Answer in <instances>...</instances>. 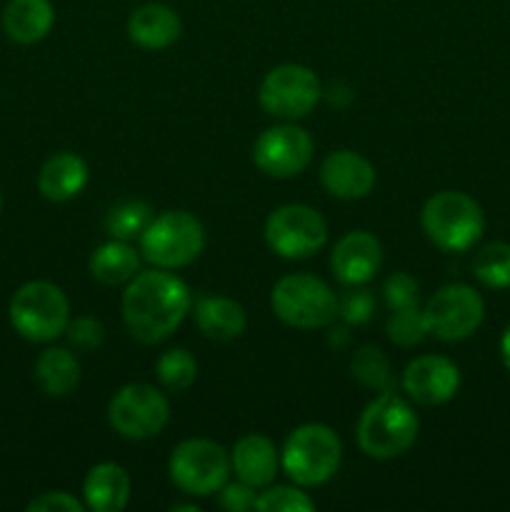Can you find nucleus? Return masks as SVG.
Returning a JSON list of instances; mask_svg holds the SVG:
<instances>
[{
	"label": "nucleus",
	"mask_w": 510,
	"mask_h": 512,
	"mask_svg": "<svg viewBox=\"0 0 510 512\" xmlns=\"http://www.w3.org/2000/svg\"><path fill=\"white\" fill-rule=\"evenodd\" d=\"M140 253L153 268L178 270L198 260L205 248V228L188 210H165L153 215L138 238Z\"/></svg>",
	"instance_id": "0eeeda50"
},
{
	"label": "nucleus",
	"mask_w": 510,
	"mask_h": 512,
	"mask_svg": "<svg viewBox=\"0 0 510 512\" xmlns=\"http://www.w3.org/2000/svg\"><path fill=\"white\" fill-rule=\"evenodd\" d=\"M403 390L425 408L443 405L460 390V368L445 355H420L403 370Z\"/></svg>",
	"instance_id": "4468645a"
},
{
	"label": "nucleus",
	"mask_w": 510,
	"mask_h": 512,
	"mask_svg": "<svg viewBox=\"0 0 510 512\" xmlns=\"http://www.w3.org/2000/svg\"><path fill=\"white\" fill-rule=\"evenodd\" d=\"M255 510L260 512H310L315 503L300 485H268L255 500Z\"/></svg>",
	"instance_id": "c756f323"
},
{
	"label": "nucleus",
	"mask_w": 510,
	"mask_h": 512,
	"mask_svg": "<svg viewBox=\"0 0 510 512\" xmlns=\"http://www.w3.org/2000/svg\"><path fill=\"white\" fill-rule=\"evenodd\" d=\"M270 308L290 328L320 330L338 318V295L315 275L290 273L273 285Z\"/></svg>",
	"instance_id": "39448f33"
},
{
	"label": "nucleus",
	"mask_w": 510,
	"mask_h": 512,
	"mask_svg": "<svg viewBox=\"0 0 510 512\" xmlns=\"http://www.w3.org/2000/svg\"><path fill=\"white\" fill-rule=\"evenodd\" d=\"M230 470L250 488L263 490L273 485L280 470V450L263 433H248L230 450Z\"/></svg>",
	"instance_id": "f3484780"
},
{
	"label": "nucleus",
	"mask_w": 510,
	"mask_h": 512,
	"mask_svg": "<svg viewBox=\"0 0 510 512\" xmlns=\"http://www.w3.org/2000/svg\"><path fill=\"white\" fill-rule=\"evenodd\" d=\"M313 138L300 125L283 120L265 128L253 145V163L268 178L288 180L303 173L313 160Z\"/></svg>",
	"instance_id": "ddd939ff"
},
{
	"label": "nucleus",
	"mask_w": 510,
	"mask_h": 512,
	"mask_svg": "<svg viewBox=\"0 0 510 512\" xmlns=\"http://www.w3.org/2000/svg\"><path fill=\"white\" fill-rule=\"evenodd\" d=\"M230 453L208 438L183 440L173 448L168 460L170 483L185 495L208 498L228 483Z\"/></svg>",
	"instance_id": "6e6552de"
},
{
	"label": "nucleus",
	"mask_w": 510,
	"mask_h": 512,
	"mask_svg": "<svg viewBox=\"0 0 510 512\" xmlns=\"http://www.w3.org/2000/svg\"><path fill=\"white\" fill-rule=\"evenodd\" d=\"M173 512H178V510H188V512H200L198 510V505H173V508H170Z\"/></svg>",
	"instance_id": "e433bc0d"
},
{
	"label": "nucleus",
	"mask_w": 510,
	"mask_h": 512,
	"mask_svg": "<svg viewBox=\"0 0 510 512\" xmlns=\"http://www.w3.org/2000/svg\"><path fill=\"white\" fill-rule=\"evenodd\" d=\"M85 503H80L75 495L65 490H50V493L38 495L28 503V512H83Z\"/></svg>",
	"instance_id": "f704fd0d"
},
{
	"label": "nucleus",
	"mask_w": 510,
	"mask_h": 512,
	"mask_svg": "<svg viewBox=\"0 0 510 512\" xmlns=\"http://www.w3.org/2000/svg\"><path fill=\"white\" fill-rule=\"evenodd\" d=\"M153 220V210L143 200H125V203L113 205L105 215V230L110 238L118 240H138L143 230Z\"/></svg>",
	"instance_id": "393cba45"
},
{
	"label": "nucleus",
	"mask_w": 510,
	"mask_h": 512,
	"mask_svg": "<svg viewBox=\"0 0 510 512\" xmlns=\"http://www.w3.org/2000/svg\"><path fill=\"white\" fill-rule=\"evenodd\" d=\"M500 358H503V365L510 373V325L503 330V338H500Z\"/></svg>",
	"instance_id": "c9c22d12"
},
{
	"label": "nucleus",
	"mask_w": 510,
	"mask_h": 512,
	"mask_svg": "<svg viewBox=\"0 0 510 512\" xmlns=\"http://www.w3.org/2000/svg\"><path fill=\"white\" fill-rule=\"evenodd\" d=\"M428 335L443 343H458L470 338L485 318V303L470 285L450 283L435 290L423 308Z\"/></svg>",
	"instance_id": "f8f14e48"
},
{
	"label": "nucleus",
	"mask_w": 510,
	"mask_h": 512,
	"mask_svg": "<svg viewBox=\"0 0 510 512\" xmlns=\"http://www.w3.org/2000/svg\"><path fill=\"white\" fill-rule=\"evenodd\" d=\"M390 343L398 348H415L428 338V328H425L423 310L420 308H405V310H390L388 325H385Z\"/></svg>",
	"instance_id": "c85d7f7f"
},
{
	"label": "nucleus",
	"mask_w": 510,
	"mask_h": 512,
	"mask_svg": "<svg viewBox=\"0 0 510 512\" xmlns=\"http://www.w3.org/2000/svg\"><path fill=\"white\" fill-rule=\"evenodd\" d=\"M55 10L50 0H10L3 13V28L20 45L40 43L53 30Z\"/></svg>",
	"instance_id": "4be33fe9"
},
{
	"label": "nucleus",
	"mask_w": 510,
	"mask_h": 512,
	"mask_svg": "<svg viewBox=\"0 0 510 512\" xmlns=\"http://www.w3.org/2000/svg\"><path fill=\"white\" fill-rule=\"evenodd\" d=\"M350 370H353V378L360 380L365 388L373 390H388L390 388V363L385 358V353L375 345H363L358 353L353 355V363H350Z\"/></svg>",
	"instance_id": "cd10ccee"
},
{
	"label": "nucleus",
	"mask_w": 510,
	"mask_h": 512,
	"mask_svg": "<svg viewBox=\"0 0 510 512\" xmlns=\"http://www.w3.org/2000/svg\"><path fill=\"white\" fill-rule=\"evenodd\" d=\"M65 338H68V343L73 348L90 353V350H98L103 345L105 325L98 318H93V315H78L65 328Z\"/></svg>",
	"instance_id": "2f4dec72"
},
{
	"label": "nucleus",
	"mask_w": 510,
	"mask_h": 512,
	"mask_svg": "<svg viewBox=\"0 0 510 512\" xmlns=\"http://www.w3.org/2000/svg\"><path fill=\"white\" fill-rule=\"evenodd\" d=\"M193 318L200 333L218 343H230L248 328V315L243 305L225 295H200L193 303Z\"/></svg>",
	"instance_id": "6ab92c4d"
},
{
	"label": "nucleus",
	"mask_w": 510,
	"mask_h": 512,
	"mask_svg": "<svg viewBox=\"0 0 510 512\" xmlns=\"http://www.w3.org/2000/svg\"><path fill=\"white\" fill-rule=\"evenodd\" d=\"M10 325L30 343H53L65 335L70 323V303L63 288L50 280H30L10 298Z\"/></svg>",
	"instance_id": "423d86ee"
},
{
	"label": "nucleus",
	"mask_w": 510,
	"mask_h": 512,
	"mask_svg": "<svg viewBox=\"0 0 510 512\" xmlns=\"http://www.w3.org/2000/svg\"><path fill=\"white\" fill-rule=\"evenodd\" d=\"M180 33V15L163 3H143L128 15V38L143 50L170 48Z\"/></svg>",
	"instance_id": "a211bd4d"
},
{
	"label": "nucleus",
	"mask_w": 510,
	"mask_h": 512,
	"mask_svg": "<svg viewBox=\"0 0 510 512\" xmlns=\"http://www.w3.org/2000/svg\"><path fill=\"white\" fill-rule=\"evenodd\" d=\"M375 313V298L370 290H350L345 298H338V318L348 325H365Z\"/></svg>",
	"instance_id": "473e14b6"
},
{
	"label": "nucleus",
	"mask_w": 510,
	"mask_h": 512,
	"mask_svg": "<svg viewBox=\"0 0 510 512\" xmlns=\"http://www.w3.org/2000/svg\"><path fill=\"white\" fill-rule=\"evenodd\" d=\"M0 210H3V195H0Z\"/></svg>",
	"instance_id": "4c0bfd02"
},
{
	"label": "nucleus",
	"mask_w": 510,
	"mask_h": 512,
	"mask_svg": "<svg viewBox=\"0 0 510 512\" xmlns=\"http://www.w3.org/2000/svg\"><path fill=\"white\" fill-rule=\"evenodd\" d=\"M35 383L50 398H68L80 385V363L68 348H48L35 360Z\"/></svg>",
	"instance_id": "b1692460"
},
{
	"label": "nucleus",
	"mask_w": 510,
	"mask_h": 512,
	"mask_svg": "<svg viewBox=\"0 0 510 512\" xmlns=\"http://www.w3.org/2000/svg\"><path fill=\"white\" fill-rule=\"evenodd\" d=\"M420 420L408 400L393 390H380L378 398L370 400L358 418V445L368 458L393 460L408 453L418 440Z\"/></svg>",
	"instance_id": "f03ea898"
},
{
	"label": "nucleus",
	"mask_w": 510,
	"mask_h": 512,
	"mask_svg": "<svg viewBox=\"0 0 510 512\" xmlns=\"http://www.w3.org/2000/svg\"><path fill=\"white\" fill-rule=\"evenodd\" d=\"M265 243L280 258L305 260L325 248V243H328V223L310 205H280L265 220Z\"/></svg>",
	"instance_id": "1a4fd4ad"
},
{
	"label": "nucleus",
	"mask_w": 510,
	"mask_h": 512,
	"mask_svg": "<svg viewBox=\"0 0 510 512\" xmlns=\"http://www.w3.org/2000/svg\"><path fill=\"white\" fill-rule=\"evenodd\" d=\"M473 273L485 288H510V243H488L473 260Z\"/></svg>",
	"instance_id": "bb28decb"
},
{
	"label": "nucleus",
	"mask_w": 510,
	"mask_h": 512,
	"mask_svg": "<svg viewBox=\"0 0 510 512\" xmlns=\"http://www.w3.org/2000/svg\"><path fill=\"white\" fill-rule=\"evenodd\" d=\"M383 265V245L368 230H350L330 253V270L343 285L358 288L370 283Z\"/></svg>",
	"instance_id": "2eb2a0df"
},
{
	"label": "nucleus",
	"mask_w": 510,
	"mask_h": 512,
	"mask_svg": "<svg viewBox=\"0 0 510 512\" xmlns=\"http://www.w3.org/2000/svg\"><path fill=\"white\" fill-rule=\"evenodd\" d=\"M258 490L250 488L243 480H235V483H225L218 490V505L228 512H248L255 510V500H258Z\"/></svg>",
	"instance_id": "72a5a7b5"
},
{
	"label": "nucleus",
	"mask_w": 510,
	"mask_h": 512,
	"mask_svg": "<svg viewBox=\"0 0 510 512\" xmlns=\"http://www.w3.org/2000/svg\"><path fill=\"white\" fill-rule=\"evenodd\" d=\"M140 250H135L128 240L110 238L108 243L98 245L88 260V270L93 280L103 285L130 283L140 273Z\"/></svg>",
	"instance_id": "5701e85b"
},
{
	"label": "nucleus",
	"mask_w": 510,
	"mask_h": 512,
	"mask_svg": "<svg viewBox=\"0 0 510 512\" xmlns=\"http://www.w3.org/2000/svg\"><path fill=\"white\" fill-rule=\"evenodd\" d=\"M320 183L333 198L360 200L375 188V168L355 150H335L320 163Z\"/></svg>",
	"instance_id": "dca6fc26"
},
{
	"label": "nucleus",
	"mask_w": 510,
	"mask_h": 512,
	"mask_svg": "<svg viewBox=\"0 0 510 512\" xmlns=\"http://www.w3.org/2000/svg\"><path fill=\"white\" fill-rule=\"evenodd\" d=\"M383 298L388 310H405L418 308L420 285L418 280L410 278L408 273H393L383 283Z\"/></svg>",
	"instance_id": "7c9ffc66"
},
{
	"label": "nucleus",
	"mask_w": 510,
	"mask_h": 512,
	"mask_svg": "<svg viewBox=\"0 0 510 512\" xmlns=\"http://www.w3.org/2000/svg\"><path fill=\"white\" fill-rule=\"evenodd\" d=\"M193 310L190 288L163 268L143 270L125 285L120 313L130 338L143 345L168 340Z\"/></svg>",
	"instance_id": "f257e3e1"
},
{
	"label": "nucleus",
	"mask_w": 510,
	"mask_h": 512,
	"mask_svg": "<svg viewBox=\"0 0 510 512\" xmlns=\"http://www.w3.org/2000/svg\"><path fill=\"white\" fill-rule=\"evenodd\" d=\"M170 420V403L155 385H123L108 403V423L120 438L148 440L163 433Z\"/></svg>",
	"instance_id": "9b49d317"
},
{
	"label": "nucleus",
	"mask_w": 510,
	"mask_h": 512,
	"mask_svg": "<svg viewBox=\"0 0 510 512\" xmlns=\"http://www.w3.org/2000/svg\"><path fill=\"white\" fill-rule=\"evenodd\" d=\"M320 95H323L320 80L308 65L285 63L265 75L258 90V103L273 118L295 123L313 113L315 105L320 103Z\"/></svg>",
	"instance_id": "9d476101"
},
{
	"label": "nucleus",
	"mask_w": 510,
	"mask_h": 512,
	"mask_svg": "<svg viewBox=\"0 0 510 512\" xmlns=\"http://www.w3.org/2000/svg\"><path fill=\"white\" fill-rule=\"evenodd\" d=\"M83 503L95 512H120L130 503V475L118 463H98L83 480Z\"/></svg>",
	"instance_id": "412c9836"
},
{
	"label": "nucleus",
	"mask_w": 510,
	"mask_h": 512,
	"mask_svg": "<svg viewBox=\"0 0 510 512\" xmlns=\"http://www.w3.org/2000/svg\"><path fill=\"white\" fill-rule=\"evenodd\" d=\"M423 233L443 253H463L473 248L485 230V215L478 200L460 190H440L425 200L420 210Z\"/></svg>",
	"instance_id": "7ed1b4c3"
},
{
	"label": "nucleus",
	"mask_w": 510,
	"mask_h": 512,
	"mask_svg": "<svg viewBox=\"0 0 510 512\" xmlns=\"http://www.w3.org/2000/svg\"><path fill=\"white\" fill-rule=\"evenodd\" d=\"M340 460L343 443L338 433L323 423L298 425L280 450V468L300 488L328 483L338 473Z\"/></svg>",
	"instance_id": "20e7f679"
},
{
	"label": "nucleus",
	"mask_w": 510,
	"mask_h": 512,
	"mask_svg": "<svg viewBox=\"0 0 510 512\" xmlns=\"http://www.w3.org/2000/svg\"><path fill=\"white\" fill-rule=\"evenodd\" d=\"M155 375H158L160 385L170 393H185L190 385L198 378V363H195L193 353L185 348H170L155 363Z\"/></svg>",
	"instance_id": "a878e982"
},
{
	"label": "nucleus",
	"mask_w": 510,
	"mask_h": 512,
	"mask_svg": "<svg viewBox=\"0 0 510 512\" xmlns=\"http://www.w3.org/2000/svg\"><path fill=\"white\" fill-rule=\"evenodd\" d=\"M88 185V165L75 153H55L38 173V190L50 203H68Z\"/></svg>",
	"instance_id": "aec40b11"
}]
</instances>
